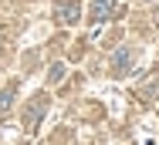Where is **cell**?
I'll list each match as a JSON object with an SVG mask.
<instances>
[{"label":"cell","mask_w":159,"mask_h":145,"mask_svg":"<svg viewBox=\"0 0 159 145\" xmlns=\"http://www.w3.org/2000/svg\"><path fill=\"white\" fill-rule=\"evenodd\" d=\"M44 108H48V94H34V101L27 105V112H24V125H27V132H37Z\"/></svg>","instance_id":"obj_1"},{"label":"cell","mask_w":159,"mask_h":145,"mask_svg":"<svg viewBox=\"0 0 159 145\" xmlns=\"http://www.w3.org/2000/svg\"><path fill=\"white\" fill-rule=\"evenodd\" d=\"M135 64V51L132 47H122V51H115L112 54V74L115 78H122V74H129V68Z\"/></svg>","instance_id":"obj_2"},{"label":"cell","mask_w":159,"mask_h":145,"mask_svg":"<svg viewBox=\"0 0 159 145\" xmlns=\"http://www.w3.org/2000/svg\"><path fill=\"white\" fill-rule=\"evenodd\" d=\"M54 14H58L61 24H75L78 14H81V7H78V0H54Z\"/></svg>","instance_id":"obj_3"},{"label":"cell","mask_w":159,"mask_h":145,"mask_svg":"<svg viewBox=\"0 0 159 145\" xmlns=\"http://www.w3.org/2000/svg\"><path fill=\"white\" fill-rule=\"evenodd\" d=\"M112 14H115V0H95V3H92V20H95V24L108 20Z\"/></svg>","instance_id":"obj_4"},{"label":"cell","mask_w":159,"mask_h":145,"mask_svg":"<svg viewBox=\"0 0 159 145\" xmlns=\"http://www.w3.org/2000/svg\"><path fill=\"white\" fill-rule=\"evenodd\" d=\"M14 94H17V81H10V85L0 91V115H7V112H10V105H14Z\"/></svg>","instance_id":"obj_5"},{"label":"cell","mask_w":159,"mask_h":145,"mask_svg":"<svg viewBox=\"0 0 159 145\" xmlns=\"http://www.w3.org/2000/svg\"><path fill=\"white\" fill-rule=\"evenodd\" d=\"M61 78H64V68H61V64H54V68L48 71V81H51V85H58Z\"/></svg>","instance_id":"obj_6"},{"label":"cell","mask_w":159,"mask_h":145,"mask_svg":"<svg viewBox=\"0 0 159 145\" xmlns=\"http://www.w3.org/2000/svg\"><path fill=\"white\" fill-rule=\"evenodd\" d=\"M139 3H146V0H139Z\"/></svg>","instance_id":"obj_7"}]
</instances>
